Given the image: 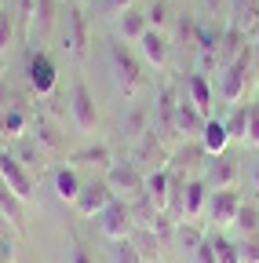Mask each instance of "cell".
<instances>
[{"label":"cell","instance_id":"cell-17","mask_svg":"<svg viewBox=\"0 0 259 263\" xmlns=\"http://www.w3.org/2000/svg\"><path fill=\"white\" fill-rule=\"evenodd\" d=\"M208 197H212L208 183L197 179V176H190L186 179V190H183V219H201L205 209H208Z\"/></svg>","mask_w":259,"mask_h":263},{"label":"cell","instance_id":"cell-7","mask_svg":"<svg viewBox=\"0 0 259 263\" xmlns=\"http://www.w3.org/2000/svg\"><path fill=\"white\" fill-rule=\"evenodd\" d=\"M99 230L106 241H124L135 234V216H132V205L121 201V197H113V201L99 212Z\"/></svg>","mask_w":259,"mask_h":263},{"label":"cell","instance_id":"cell-2","mask_svg":"<svg viewBox=\"0 0 259 263\" xmlns=\"http://www.w3.org/2000/svg\"><path fill=\"white\" fill-rule=\"evenodd\" d=\"M110 62H113V81H117V88H121V95H128V99H135L143 88H146V73H143V62L128 51L121 41H113L110 44Z\"/></svg>","mask_w":259,"mask_h":263},{"label":"cell","instance_id":"cell-4","mask_svg":"<svg viewBox=\"0 0 259 263\" xmlns=\"http://www.w3.org/2000/svg\"><path fill=\"white\" fill-rule=\"evenodd\" d=\"M66 103H70V121H73V128L84 132V136H91V132L99 128V103H95V95H91V88H88L84 77L73 81Z\"/></svg>","mask_w":259,"mask_h":263},{"label":"cell","instance_id":"cell-30","mask_svg":"<svg viewBox=\"0 0 259 263\" xmlns=\"http://www.w3.org/2000/svg\"><path fill=\"white\" fill-rule=\"evenodd\" d=\"M15 157H18L33 176H44V168H48V154H44L37 143H22V146L15 150Z\"/></svg>","mask_w":259,"mask_h":263},{"label":"cell","instance_id":"cell-14","mask_svg":"<svg viewBox=\"0 0 259 263\" xmlns=\"http://www.w3.org/2000/svg\"><path fill=\"white\" fill-rule=\"evenodd\" d=\"M135 161H143L150 172H157V168H168V146H165V139H161L153 128H150L146 136L135 143ZM143 164H139V168H143Z\"/></svg>","mask_w":259,"mask_h":263},{"label":"cell","instance_id":"cell-9","mask_svg":"<svg viewBox=\"0 0 259 263\" xmlns=\"http://www.w3.org/2000/svg\"><path fill=\"white\" fill-rule=\"evenodd\" d=\"M241 205H245V201H241V194H237V190H212L205 216L212 219L215 230H230L234 219H237V212H241Z\"/></svg>","mask_w":259,"mask_h":263},{"label":"cell","instance_id":"cell-12","mask_svg":"<svg viewBox=\"0 0 259 263\" xmlns=\"http://www.w3.org/2000/svg\"><path fill=\"white\" fill-rule=\"evenodd\" d=\"M237 179H241V164H237L234 154H219V157L208 161V172H205L208 190H234Z\"/></svg>","mask_w":259,"mask_h":263},{"label":"cell","instance_id":"cell-15","mask_svg":"<svg viewBox=\"0 0 259 263\" xmlns=\"http://www.w3.org/2000/svg\"><path fill=\"white\" fill-rule=\"evenodd\" d=\"M0 219H4L18 238L26 234V201H22V197H18L4 179H0Z\"/></svg>","mask_w":259,"mask_h":263},{"label":"cell","instance_id":"cell-20","mask_svg":"<svg viewBox=\"0 0 259 263\" xmlns=\"http://www.w3.org/2000/svg\"><path fill=\"white\" fill-rule=\"evenodd\" d=\"M139 48H143V59L150 66H157V70H165V66H168V37L161 29H146Z\"/></svg>","mask_w":259,"mask_h":263},{"label":"cell","instance_id":"cell-32","mask_svg":"<svg viewBox=\"0 0 259 263\" xmlns=\"http://www.w3.org/2000/svg\"><path fill=\"white\" fill-rule=\"evenodd\" d=\"M113 249V263H146V256H143V249L132 241V238H124V241H110Z\"/></svg>","mask_w":259,"mask_h":263},{"label":"cell","instance_id":"cell-37","mask_svg":"<svg viewBox=\"0 0 259 263\" xmlns=\"http://www.w3.org/2000/svg\"><path fill=\"white\" fill-rule=\"evenodd\" d=\"M146 22H150V29H161V33H165V26H168V4H165V0H153V4H150Z\"/></svg>","mask_w":259,"mask_h":263},{"label":"cell","instance_id":"cell-23","mask_svg":"<svg viewBox=\"0 0 259 263\" xmlns=\"http://www.w3.org/2000/svg\"><path fill=\"white\" fill-rule=\"evenodd\" d=\"M26 132H29V114H26V106L0 110V136H4L8 143H11V139H22Z\"/></svg>","mask_w":259,"mask_h":263},{"label":"cell","instance_id":"cell-28","mask_svg":"<svg viewBox=\"0 0 259 263\" xmlns=\"http://www.w3.org/2000/svg\"><path fill=\"white\" fill-rule=\"evenodd\" d=\"M150 117H153L150 106H132V110H128V117H124V136L132 139V143H139L146 132H150Z\"/></svg>","mask_w":259,"mask_h":263},{"label":"cell","instance_id":"cell-13","mask_svg":"<svg viewBox=\"0 0 259 263\" xmlns=\"http://www.w3.org/2000/svg\"><path fill=\"white\" fill-rule=\"evenodd\" d=\"M205 114L197 110L186 99V91H179V106H175V136L183 139V143H190V139H201V132H205Z\"/></svg>","mask_w":259,"mask_h":263},{"label":"cell","instance_id":"cell-1","mask_svg":"<svg viewBox=\"0 0 259 263\" xmlns=\"http://www.w3.org/2000/svg\"><path fill=\"white\" fill-rule=\"evenodd\" d=\"M259 81L255 73V55H252V44L234 59V62H226L223 70H219V95H223V103H245V95L252 91V84Z\"/></svg>","mask_w":259,"mask_h":263},{"label":"cell","instance_id":"cell-22","mask_svg":"<svg viewBox=\"0 0 259 263\" xmlns=\"http://www.w3.org/2000/svg\"><path fill=\"white\" fill-rule=\"evenodd\" d=\"M205 238H208L205 227H197L193 219H179V223H175V241H172V245H179L186 256H193V252L205 245Z\"/></svg>","mask_w":259,"mask_h":263},{"label":"cell","instance_id":"cell-36","mask_svg":"<svg viewBox=\"0 0 259 263\" xmlns=\"http://www.w3.org/2000/svg\"><path fill=\"white\" fill-rule=\"evenodd\" d=\"M237 256H241V263H259V234L237 238Z\"/></svg>","mask_w":259,"mask_h":263},{"label":"cell","instance_id":"cell-38","mask_svg":"<svg viewBox=\"0 0 259 263\" xmlns=\"http://www.w3.org/2000/svg\"><path fill=\"white\" fill-rule=\"evenodd\" d=\"M248 150H259V103H248V136H245Z\"/></svg>","mask_w":259,"mask_h":263},{"label":"cell","instance_id":"cell-33","mask_svg":"<svg viewBox=\"0 0 259 263\" xmlns=\"http://www.w3.org/2000/svg\"><path fill=\"white\" fill-rule=\"evenodd\" d=\"M234 227H237V234L241 238H248V234H259V205H241V212H237V219H234Z\"/></svg>","mask_w":259,"mask_h":263},{"label":"cell","instance_id":"cell-42","mask_svg":"<svg viewBox=\"0 0 259 263\" xmlns=\"http://www.w3.org/2000/svg\"><path fill=\"white\" fill-rule=\"evenodd\" d=\"M219 4H223V0H205V11H208V15H212V11H215V8H219Z\"/></svg>","mask_w":259,"mask_h":263},{"label":"cell","instance_id":"cell-21","mask_svg":"<svg viewBox=\"0 0 259 263\" xmlns=\"http://www.w3.org/2000/svg\"><path fill=\"white\" fill-rule=\"evenodd\" d=\"M183 91H186V99H190V103L197 106L205 117H212V99H215V95H212V84H208L205 73L193 70V73L186 77V88H183Z\"/></svg>","mask_w":259,"mask_h":263},{"label":"cell","instance_id":"cell-43","mask_svg":"<svg viewBox=\"0 0 259 263\" xmlns=\"http://www.w3.org/2000/svg\"><path fill=\"white\" fill-rule=\"evenodd\" d=\"M252 186H255V194H259V164L252 168Z\"/></svg>","mask_w":259,"mask_h":263},{"label":"cell","instance_id":"cell-39","mask_svg":"<svg viewBox=\"0 0 259 263\" xmlns=\"http://www.w3.org/2000/svg\"><path fill=\"white\" fill-rule=\"evenodd\" d=\"M190 263H219V259H215V249H212V238H205V245L190 256Z\"/></svg>","mask_w":259,"mask_h":263},{"label":"cell","instance_id":"cell-34","mask_svg":"<svg viewBox=\"0 0 259 263\" xmlns=\"http://www.w3.org/2000/svg\"><path fill=\"white\" fill-rule=\"evenodd\" d=\"M15 11L11 8H0V55H8L15 44Z\"/></svg>","mask_w":259,"mask_h":263},{"label":"cell","instance_id":"cell-27","mask_svg":"<svg viewBox=\"0 0 259 263\" xmlns=\"http://www.w3.org/2000/svg\"><path fill=\"white\" fill-rule=\"evenodd\" d=\"M81 176L73 164H62V168L55 172V194H58V201H77V194H81Z\"/></svg>","mask_w":259,"mask_h":263},{"label":"cell","instance_id":"cell-25","mask_svg":"<svg viewBox=\"0 0 259 263\" xmlns=\"http://www.w3.org/2000/svg\"><path fill=\"white\" fill-rule=\"evenodd\" d=\"M146 29H150V22H146V15L135 11V8L124 11V15L117 18V33H121V41H128V44H139Z\"/></svg>","mask_w":259,"mask_h":263},{"label":"cell","instance_id":"cell-11","mask_svg":"<svg viewBox=\"0 0 259 263\" xmlns=\"http://www.w3.org/2000/svg\"><path fill=\"white\" fill-rule=\"evenodd\" d=\"M153 132H161V139L165 136H175V106H179V91L175 84H161L157 88V99H153Z\"/></svg>","mask_w":259,"mask_h":263},{"label":"cell","instance_id":"cell-18","mask_svg":"<svg viewBox=\"0 0 259 263\" xmlns=\"http://www.w3.org/2000/svg\"><path fill=\"white\" fill-rule=\"evenodd\" d=\"M70 164L77 168V164H84V168H110L113 164V154L106 143H88L81 150H70Z\"/></svg>","mask_w":259,"mask_h":263},{"label":"cell","instance_id":"cell-16","mask_svg":"<svg viewBox=\"0 0 259 263\" xmlns=\"http://www.w3.org/2000/svg\"><path fill=\"white\" fill-rule=\"evenodd\" d=\"M55 26H58V0H37L33 22H29V37L44 44V41H51Z\"/></svg>","mask_w":259,"mask_h":263},{"label":"cell","instance_id":"cell-24","mask_svg":"<svg viewBox=\"0 0 259 263\" xmlns=\"http://www.w3.org/2000/svg\"><path fill=\"white\" fill-rule=\"evenodd\" d=\"M168 194H172V176L168 168H157V172H146V197L165 212L168 209Z\"/></svg>","mask_w":259,"mask_h":263},{"label":"cell","instance_id":"cell-3","mask_svg":"<svg viewBox=\"0 0 259 263\" xmlns=\"http://www.w3.org/2000/svg\"><path fill=\"white\" fill-rule=\"evenodd\" d=\"M106 186L121 201H135L139 194H146V172L135 161H113L106 168Z\"/></svg>","mask_w":259,"mask_h":263},{"label":"cell","instance_id":"cell-31","mask_svg":"<svg viewBox=\"0 0 259 263\" xmlns=\"http://www.w3.org/2000/svg\"><path fill=\"white\" fill-rule=\"evenodd\" d=\"M208 238H212V249H215V259H219V263H241L234 238H226L223 230H208Z\"/></svg>","mask_w":259,"mask_h":263},{"label":"cell","instance_id":"cell-8","mask_svg":"<svg viewBox=\"0 0 259 263\" xmlns=\"http://www.w3.org/2000/svg\"><path fill=\"white\" fill-rule=\"evenodd\" d=\"M58 70H55V62H51V55L48 51H29V59H26V81H29V88H33L37 95H55V84H58V77H55Z\"/></svg>","mask_w":259,"mask_h":263},{"label":"cell","instance_id":"cell-5","mask_svg":"<svg viewBox=\"0 0 259 263\" xmlns=\"http://www.w3.org/2000/svg\"><path fill=\"white\" fill-rule=\"evenodd\" d=\"M62 48L66 55H73L81 66L88 62V51H91V26H88V15L81 8H70L66 11V22H62Z\"/></svg>","mask_w":259,"mask_h":263},{"label":"cell","instance_id":"cell-41","mask_svg":"<svg viewBox=\"0 0 259 263\" xmlns=\"http://www.w3.org/2000/svg\"><path fill=\"white\" fill-rule=\"evenodd\" d=\"M252 55H255V73H259V29H255V44H252Z\"/></svg>","mask_w":259,"mask_h":263},{"label":"cell","instance_id":"cell-40","mask_svg":"<svg viewBox=\"0 0 259 263\" xmlns=\"http://www.w3.org/2000/svg\"><path fill=\"white\" fill-rule=\"evenodd\" d=\"M70 263H95V259H91V252H88L84 245H77V249L70 252Z\"/></svg>","mask_w":259,"mask_h":263},{"label":"cell","instance_id":"cell-35","mask_svg":"<svg viewBox=\"0 0 259 263\" xmlns=\"http://www.w3.org/2000/svg\"><path fill=\"white\" fill-rule=\"evenodd\" d=\"M135 0H95V11H99L103 18H121L124 11H132Z\"/></svg>","mask_w":259,"mask_h":263},{"label":"cell","instance_id":"cell-6","mask_svg":"<svg viewBox=\"0 0 259 263\" xmlns=\"http://www.w3.org/2000/svg\"><path fill=\"white\" fill-rule=\"evenodd\" d=\"M0 179H4L26 205H33L37 201V176L26 168V164L15 157V154H8V150H0Z\"/></svg>","mask_w":259,"mask_h":263},{"label":"cell","instance_id":"cell-44","mask_svg":"<svg viewBox=\"0 0 259 263\" xmlns=\"http://www.w3.org/2000/svg\"><path fill=\"white\" fill-rule=\"evenodd\" d=\"M0 263H11V259H4V256H0Z\"/></svg>","mask_w":259,"mask_h":263},{"label":"cell","instance_id":"cell-19","mask_svg":"<svg viewBox=\"0 0 259 263\" xmlns=\"http://www.w3.org/2000/svg\"><path fill=\"white\" fill-rule=\"evenodd\" d=\"M201 146H205V154H208V157H219V154H226V146H230V132H226L223 117H208V121H205V132H201Z\"/></svg>","mask_w":259,"mask_h":263},{"label":"cell","instance_id":"cell-29","mask_svg":"<svg viewBox=\"0 0 259 263\" xmlns=\"http://www.w3.org/2000/svg\"><path fill=\"white\" fill-rule=\"evenodd\" d=\"M223 124H226V132H230V143L245 146V136H248V103L230 106V114L223 117Z\"/></svg>","mask_w":259,"mask_h":263},{"label":"cell","instance_id":"cell-26","mask_svg":"<svg viewBox=\"0 0 259 263\" xmlns=\"http://www.w3.org/2000/svg\"><path fill=\"white\" fill-rule=\"evenodd\" d=\"M33 143H37L48 157L66 150V139H62V132H58L55 124H48V121H37V124H33Z\"/></svg>","mask_w":259,"mask_h":263},{"label":"cell","instance_id":"cell-10","mask_svg":"<svg viewBox=\"0 0 259 263\" xmlns=\"http://www.w3.org/2000/svg\"><path fill=\"white\" fill-rule=\"evenodd\" d=\"M110 201H113V194H110L106 179H91V183H84V186H81V194H77L73 209H77V216L95 219V216H99V212H103Z\"/></svg>","mask_w":259,"mask_h":263}]
</instances>
